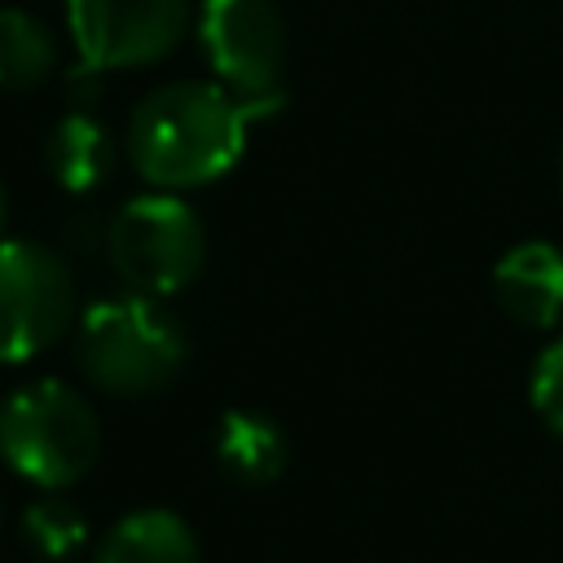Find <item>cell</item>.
<instances>
[{
	"label": "cell",
	"mask_w": 563,
	"mask_h": 563,
	"mask_svg": "<svg viewBox=\"0 0 563 563\" xmlns=\"http://www.w3.org/2000/svg\"><path fill=\"white\" fill-rule=\"evenodd\" d=\"M189 356V334L154 295L128 290L101 299L75 321V361L110 396H150L176 383Z\"/></svg>",
	"instance_id": "cell-2"
},
{
	"label": "cell",
	"mask_w": 563,
	"mask_h": 563,
	"mask_svg": "<svg viewBox=\"0 0 563 563\" xmlns=\"http://www.w3.org/2000/svg\"><path fill=\"white\" fill-rule=\"evenodd\" d=\"M290 462L286 431L255 409H229L216 427V466L242 484V488H264L273 484Z\"/></svg>",
	"instance_id": "cell-10"
},
{
	"label": "cell",
	"mask_w": 563,
	"mask_h": 563,
	"mask_svg": "<svg viewBox=\"0 0 563 563\" xmlns=\"http://www.w3.org/2000/svg\"><path fill=\"white\" fill-rule=\"evenodd\" d=\"M559 176H563V150H559Z\"/></svg>",
	"instance_id": "cell-16"
},
{
	"label": "cell",
	"mask_w": 563,
	"mask_h": 563,
	"mask_svg": "<svg viewBox=\"0 0 563 563\" xmlns=\"http://www.w3.org/2000/svg\"><path fill=\"white\" fill-rule=\"evenodd\" d=\"M4 224H9V194H4V180H0V242H4Z\"/></svg>",
	"instance_id": "cell-15"
},
{
	"label": "cell",
	"mask_w": 563,
	"mask_h": 563,
	"mask_svg": "<svg viewBox=\"0 0 563 563\" xmlns=\"http://www.w3.org/2000/svg\"><path fill=\"white\" fill-rule=\"evenodd\" d=\"M66 26L84 70H136L180 48L189 0H66Z\"/></svg>",
	"instance_id": "cell-7"
},
{
	"label": "cell",
	"mask_w": 563,
	"mask_h": 563,
	"mask_svg": "<svg viewBox=\"0 0 563 563\" xmlns=\"http://www.w3.org/2000/svg\"><path fill=\"white\" fill-rule=\"evenodd\" d=\"M79 321L70 264L31 238L0 242V365H22L48 352Z\"/></svg>",
	"instance_id": "cell-5"
},
{
	"label": "cell",
	"mask_w": 563,
	"mask_h": 563,
	"mask_svg": "<svg viewBox=\"0 0 563 563\" xmlns=\"http://www.w3.org/2000/svg\"><path fill=\"white\" fill-rule=\"evenodd\" d=\"M198 40L216 79L255 119H268L282 106L286 18L273 0H202Z\"/></svg>",
	"instance_id": "cell-6"
},
{
	"label": "cell",
	"mask_w": 563,
	"mask_h": 563,
	"mask_svg": "<svg viewBox=\"0 0 563 563\" xmlns=\"http://www.w3.org/2000/svg\"><path fill=\"white\" fill-rule=\"evenodd\" d=\"M92 563H198V537L176 510L145 506L101 537Z\"/></svg>",
	"instance_id": "cell-11"
},
{
	"label": "cell",
	"mask_w": 563,
	"mask_h": 563,
	"mask_svg": "<svg viewBox=\"0 0 563 563\" xmlns=\"http://www.w3.org/2000/svg\"><path fill=\"white\" fill-rule=\"evenodd\" d=\"M255 114L224 84H163L128 119V158L154 189H198L238 167Z\"/></svg>",
	"instance_id": "cell-1"
},
{
	"label": "cell",
	"mask_w": 563,
	"mask_h": 563,
	"mask_svg": "<svg viewBox=\"0 0 563 563\" xmlns=\"http://www.w3.org/2000/svg\"><path fill=\"white\" fill-rule=\"evenodd\" d=\"M532 405L563 435V334L532 365Z\"/></svg>",
	"instance_id": "cell-14"
},
{
	"label": "cell",
	"mask_w": 563,
	"mask_h": 563,
	"mask_svg": "<svg viewBox=\"0 0 563 563\" xmlns=\"http://www.w3.org/2000/svg\"><path fill=\"white\" fill-rule=\"evenodd\" d=\"M57 70V35L31 9H0V88L31 92Z\"/></svg>",
	"instance_id": "cell-12"
},
{
	"label": "cell",
	"mask_w": 563,
	"mask_h": 563,
	"mask_svg": "<svg viewBox=\"0 0 563 563\" xmlns=\"http://www.w3.org/2000/svg\"><path fill=\"white\" fill-rule=\"evenodd\" d=\"M44 163H48V176L66 194H92V189H101L114 176V167H119V141H114V132L97 114L70 110L44 136Z\"/></svg>",
	"instance_id": "cell-9"
},
{
	"label": "cell",
	"mask_w": 563,
	"mask_h": 563,
	"mask_svg": "<svg viewBox=\"0 0 563 563\" xmlns=\"http://www.w3.org/2000/svg\"><path fill=\"white\" fill-rule=\"evenodd\" d=\"M22 537L35 554L44 559H70L84 541H88V519L79 515L75 501L62 497H40L26 506L22 515Z\"/></svg>",
	"instance_id": "cell-13"
},
{
	"label": "cell",
	"mask_w": 563,
	"mask_h": 563,
	"mask_svg": "<svg viewBox=\"0 0 563 563\" xmlns=\"http://www.w3.org/2000/svg\"><path fill=\"white\" fill-rule=\"evenodd\" d=\"M106 251H110L114 273L132 290L163 299V295L185 290L202 273L207 229H202V216L185 198L154 189V194L123 202V211L106 229Z\"/></svg>",
	"instance_id": "cell-4"
},
{
	"label": "cell",
	"mask_w": 563,
	"mask_h": 563,
	"mask_svg": "<svg viewBox=\"0 0 563 563\" xmlns=\"http://www.w3.org/2000/svg\"><path fill=\"white\" fill-rule=\"evenodd\" d=\"M493 299L510 321L528 330H554L563 321V246H510L493 268Z\"/></svg>",
	"instance_id": "cell-8"
},
{
	"label": "cell",
	"mask_w": 563,
	"mask_h": 563,
	"mask_svg": "<svg viewBox=\"0 0 563 563\" xmlns=\"http://www.w3.org/2000/svg\"><path fill=\"white\" fill-rule=\"evenodd\" d=\"M101 453V418L84 391L35 378L0 405V457L22 479L57 493L84 479Z\"/></svg>",
	"instance_id": "cell-3"
}]
</instances>
